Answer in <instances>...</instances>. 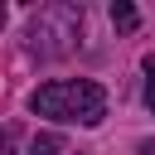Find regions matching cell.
<instances>
[{
    "label": "cell",
    "mask_w": 155,
    "mask_h": 155,
    "mask_svg": "<svg viewBox=\"0 0 155 155\" xmlns=\"http://www.w3.org/2000/svg\"><path fill=\"white\" fill-rule=\"evenodd\" d=\"M63 150V140L53 136V131H44V136H34V145H29V155H58Z\"/></svg>",
    "instance_id": "cell-4"
},
{
    "label": "cell",
    "mask_w": 155,
    "mask_h": 155,
    "mask_svg": "<svg viewBox=\"0 0 155 155\" xmlns=\"http://www.w3.org/2000/svg\"><path fill=\"white\" fill-rule=\"evenodd\" d=\"M111 24H116L121 34H131V29L140 24V15H136V5H126V0H116V5H111Z\"/></svg>",
    "instance_id": "cell-3"
},
{
    "label": "cell",
    "mask_w": 155,
    "mask_h": 155,
    "mask_svg": "<svg viewBox=\"0 0 155 155\" xmlns=\"http://www.w3.org/2000/svg\"><path fill=\"white\" fill-rule=\"evenodd\" d=\"M145 107H150V116H155V58H145Z\"/></svg>",
    "instance_id": "cell-5"
},
{
    "label": "cell",
    "mask_w": 155,
    "mask_h": 155,
    "mask_svg": "<svg viewBox=\"0 0 155 155\" xmlns=\"http://www.w3.org/2000/svg\"><path fill=\"white\" fill-rule=\"evenodd\" d=\"M78 34H82V5H68V0L39 5L34 19H29V48H34L39 58L68 53V48L78 44Z\"/></svg>",
    "instance_id": "cell-2"
},
{
    "label": "cell",
    "mask_w": 155,
    "mask_h": 155,
    "mask_svg": "<svg viewBox=\"0 0 155 155\" xmlns=\"http://www.w3.org/2000/svg\"><path fill=\"white\" fill-rule=\"evenodd\" d=\"M29 107L48 121H73V126H97L107 116V92L92 82V78H58V82H44Z\"/></svg>",
    "instance_id": "cell-1"
}]
</instances>
